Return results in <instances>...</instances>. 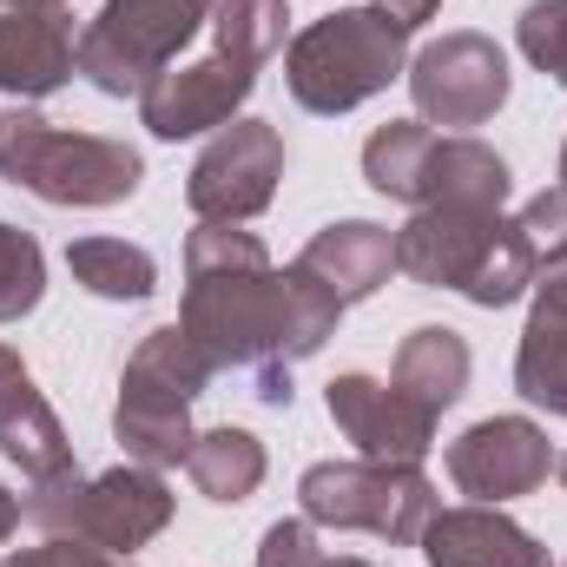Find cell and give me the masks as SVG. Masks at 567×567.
<instances>
[{"label": "cell", "instance_id": "cell-1", "mask_svg": "<svg viewBox=\"0 0 567 567\" xmlns=\"http://www.w3.org/2000/svg\"><path fill=\"white\" fill-rule=\"evenodd\" d=\"M185 337L212 357V370H271L317 357L343 303L303 265H271L258 231L238 225H192L185 238Z\"/></svg>", "mask_w": 567, "mask_h": 567}, {"label": "cell", "instance_id": "cell-2", "mask_svg": "<svg viewBox=\"0 0 567 567\" xmlns=\"http://www.w3.org/2000/svg\"><path fill=\"white\" fill-rule=\"evenodd\" d=\"M0 178L33 192L40 205L106 212V205H126L145 185V158L126 140L66 133L33 106H7L0 113Z\"/></svg>", "mask_w": 567, "mask_h": 567}, {"label": "cell", "instance_id": "cell-3", "mask_svg": "<svg viewBox=\"0 0 567 567\" xmlns=\"http://www.w3.org/2000/svg\"><path fill=\"white\" fill-rule=\"evenodd\" d=\"M403 73H410V33L390 27L377 7H337L284 47V86L317 120L357 113Z\"/></svg>", "mask_w": 567, "mask_h": 567}, {"label": "cell", "instance_id": "cell-4", "mask_svg": "<svg viewBox=\"0 0 567 567\" xmlns=\"http://www.w3.org/2000/svg\"><path fill=\"white\" fill-rule=\"evenodd\" d=\"M172 508L178 495L165 488L158 468L140 462H120L106 475H86V468H66L40 488H27L20 515L40 528V535H60V542H86V548H106V555H140L145 542H158L172 528Z\"/></svg>", "mask_w": 567, "mask_h": 567}, {"label": "cell", "instance_id": "cell-5", "mask_svg": "<svg viewBox=\"0 0 567 567\" xmlns=\"http://www.w3.org/2000/svg\"><path fill=\"white\" fill-rule=\"evenodd\" d=\"M435 482L416 462H310L297 482V515L330 535H377L390 548H416L435 522Z\"/></svg>", "mask_w": 567, "mask_h": 567}, {"label": "cell", "instance_id": "cell-6", "mask_svg": "<svg viewBox=\"0 0 567 567\" xmlns=\"http://www.w3.org/2000/svg\"><path fill=\"white\" fill-rule=\"evenodd\" d=\"M212 7L218 0H106L80 33V73L106 100H140L212 27Z\"/></svg>", "mask_w": 567, "mask_h": 567}, {"label": "cell", "instance_id": "cell-7", "mask_svg": "<svg viewBox=\"0 0 567 567\" xmlns=\"http://www.w3.org/2000/svg\"><path fill=\"white\" fill-rule=\"evenodd\" d=\"M284 178V133L271 120L238 113L231 126H218L205 152L185 172V205L198 225H245L258 212H271Z\"/></svg>", "mask_w": 567, "mask_h": 567}, {"label": "cell", "instance_id": "cell-8", "mask_svg": "<svg viewBox=\"0 0 567 567\" xmlns=\"http://www.w3.org/2000/svg\"><path fill=\"white\" fill-rule=\"evenodd\" d=\"M410 100L423 126H449V133H475L508 106V53L488 33H442L423 53H410Z\"/></svg>", "mask_w": 567, "mask_h": 567}, {"label": "cell", "instance_id": "cell-9", "mask_svg": "<svg viewBox=\"0 0 567 567\" xmlns=\"http://www.w3.org/2000/svg\"><path fill=\"white\" fill-rule=\"evenodd\" d=\"M548 475H555V449L535 416H488L449 442V482L468 502L502 508L515 495H535Z\"/></svg>", "mask_w": 567, "mask_h": 567}, {"label": "cell", "instance_id": "cell-10", "mask_svg": "<svg viewBox=\"0 0 567 567\" xmlns=\"http://www.w3.org/2000/svg\"><path fill=\"white\" fill-rule=\"evenodd\" d=\"M258 86V66L231 60V53H205V60H185V66H165L152 86L140 93V126L152 140H198V133H218L238 120V106L251 100Z\"/></svg>", "mask_w": 567, "mask_h": 567}, {"label": "cell", "instance_id": "cell-11", "mask_svg": "<svg viewBox=\"0 0 567 567\" xmlns=\"http://www.w3.org/2000/svg\"><path fill=\"white\" fill-rule=\"evenodd\" d=\"M323 410H330L337 435L363 462H416V468H423V455L435 449V423H442V416H429L423 403H410L396 383H377L363 370L337 377L323 390Z\"/></svg>", "mask_w": 567, "mask_h": 567}, {"label": "cell", "instance_id": "cell-12", "mask_svg": "<svg viewBox=\"0 0 567 567\" xmlns=\"http://www.w3.org/2000/svg\"><path fill=\"white\" fill-rule=\"evenodd\" d=\"M80 73L73 7L47 0H0V93L7 100H53Z\"/></svg>", "mask_w": 567, "mask_h": 567}, {"label": "cell", "instance_id": "cell-13", "mask_svg": "<svg viewBox=\"0 0 567 567\" xmlns=\"http://www.w3.org/2000/svg\"><path fill=\"white\" fill-rule=\"evenodd\" d=\"M502 212L488 205H416L410 225L396 231V271L416 278L423 290H462L468 265L495 238Z\"/></svg>", "mask_w": 567, "mask_h": 567}, {"label": "cell", "instance_id": "cell-14", "mask_svg": "<svg viewBox=\"0 0 567 567\" xmlns=\"http://www.w3.org/2000/svg\"><path fill=\"white\" fill-rule=\"evenodd\" d=\"M423 561L429 567H555L548 548L502 508L488 502H462V508H435L423 528Z\"/></svg>", "mask_w": 567, "mask_h": 567}, {"label": "cell", "instance_id": "cell-15", "mask_svg": "<svg viewBox=\"0 0 567 567\" xmlns=\"http://www.w3.org/2000/svg\"><path fill=\"white\" fill-rule=\"evenodd\" d=\"M297 265L323 284V290H337V303L350 310V303L377 297L383 284L396 278V231L377 225V218H337V225H323L297 251Z\"/></svg>", "mask_w": 567, "mask_h": 567}, {"label": "cell", "instance_id": "cell-16", "mask_svg": "<svg viewBox=\"0 0 567 567\" xmlns=\"http://www.w3.org/2000/svg\"><path fill=\"white\" fill-rule=\"evenodd\" d=\"M212 357L185 337V323H158L145 330L140 350L126 357V377H120V396L126 403H172V410H192L212 383Z\"/></svg>", "mask_w": 567, "mask_h": 567}, {"label": "cell", "instance_id": "cell-17", "mask_svg": "<svg viewBox=\"0 0 567 567\" xmlns=\"http://www.w3.org/2000/svg\"><path fill=\"white\" fill-rule=\"evenodd\" d=\"M468 370H475V357H468V337H462V330H449V323H416V330L396 343L390 383H396L410 403H423L429 416H442V410H455V403L468 396Z\"/></svg>", "mask_w": 567, "mask_h": 567}, {"label": "cell", "instance_id": "cell-18", "mask_svg": "<svg viewBox=\"0 0 567 567\" xmlns=\"http://www.w3.org/2000/svg\"><path fill=\"white\" fill-rule=\"evenodd\" d=\"M435 152H442V133L423 126V120H390L363 140V178L396 198V205H429V185H435Z\"/></svg>", "mask_w": 567, "mask_h": 567}, {"label": "cell", "instance_id": "cell-19", "mask_svg": "<svg viewBox=\"0 0 567 567\" xmlns=\"http://www.w3.org/2000/svg\"><path fill=\"white\" fill-rule=\"evenodd\" d=\"M265 468H271L265 442H258L251 429H231V423L198 429V435H192V455H185L192 488H198L205 502H218V508L251 502V495H258V482H265Z\"/></svg>", "mask_w": 567, "mask_h": 567}, {"label": "cell", "instance_id": "cell-20", "mask_svg": "<svg viewBox=\"0 0 567 567\" xmlns=\"http://www.w3.org/2000/svg\"><path fill=\"white\" fill-rule=\"evenodd\" d=\"M66 271H73V284H86L106 303H145L158 290L152 251L145 245H126V238H73L66 245Z\"/></svg>", "mask_w": 567, "mask_h": 567}, {"label": "cell", "instance_id": "cell-21", "mask_svg": "<svg viewBox=\"0 0 567 567\" xmlns=\"http://www.w3.org/2000/svg\"><path fill=\"white\" fill-rule=\"evenodd\" d=\"M192 435H198L192 410H172V403H126L120 396V410H113V442L140 468H185Z\"/></svg>", "mask_w": 567, "mask_h": 567}, {"label": "cell", "instance_id": "cell-22", "mask_svg": "<svg viewBox=\"0 0 567 567\" xmlns=\"http://www.w3.org/2000/svg\"><path fill=\"white\" fill-rule=\"evenodd\" d=\"M515 390L535 410L567 423V317L528 310V330H522V350H515Z\"/></svg>", "mask_w": 567, "mask_h": 567}, {"label": "cell", "instance_id": "cell-23", "mask_svg": "<svg viewBox=\"0 0 567 567\" xmlns=\"http://www.w3.org/2000/svg\"><path fill=\"white\" fill-rule=\"evenodd\" d=\"M542 278V258L528 251V238L515 231V218H502L495 225V238L482 245V258L468 265V278H462V297L475 303V310H502V303H515V297H528Z\"/></svg>", "mask_w": 567, "mask_h": 567}, {"label": "cell", "instance_id": "cell-24", "mask_svg": "<svg viewBox=\"0 0 567 567\" xmlns=\"http://www.w3.org/2000/svg\"><path fill=\"white\" fill-rule=\"evenodd\" d=\"M284 27H290V0H218L212 7V47L258 73H265V60H278Z\"/></svg>", "mask_w": 567, "mask_h": 567}, {"label": "cell", "instance_id": "cell-25", "mask_svg": "<svg viewBox=\"0 0 567 567\" xmlns=\"http://www.w3.org/2000/svg\"><path fill=\"white\" fill-rule=\"evenodd\" d=\"M0 455L27 475V488H40V482H53V475H66V468H80L73 462V442H66V429L53 416V403H40V410H27L20 423L0 435Z\"/></svg>", "mask_w": 567, "mask_h": 567}, {"label": "cell", "instance_id": "cell-26", "mask_svg": "<svg viewBox=\"0 0 567 567\" xmlns=\"http://www.w3.org/2000/svg\"><path fill=\"white\" fill-rule=\"evenodd\" d=\"M40 297H47V251H40V238L0 218V323L33 317Z\"/></svg>", "mask_w": 567, "mask_h": 567}, {"label": "cell", "instance_id": "cell-27", "mask_svg": "<svg viewBox=\"0 0 567 567\" xmlns=\"http://www.w3.org/2000/svg\"><path fill=\"white\" fill-rule=\"evenodd\" d=\"M515 47L535 73L567 86V0H528L522 20H515Z\"/></svg>", "mask_w": 567, "mask_h": 567}, {"label": "cell", "instance_id": "cell-28", "mask_svg": "<svg viewBox=\"0 0 567 567\" xmlns=\"http://www.w3.org/2000/svg\"><path fill=\"white\" fill-rule=\"evenodd\" d=\"M515 231L528 238V251H535L542 265L567 258V185H548V192H535V198L515 212Z\"/></svg>", "mask_w": 567, "mask_h": 567}, {"label": "cell", "instance_id": "cell-29", "mask_svg": "<svg viewBox=\"0 0 567 567\" xmlns=\"http://www.w3.org/2000/svg\"><path fill=\"white\" fill-rule=\"evenodd\" d=\"M258 567H323V548H317V528L303 515H284L265 528L258 542Z\"/></svg>", "mask_w": 567, "mask_h": 567}, {"label": "cell", "instance_id": "cell-30", "mask_svg": "<svg viewBox=\"0 0 567 567\" xmlns=\"http://www.w3.org/2000/svg\"><path fill=\"white\" fill-rule=\"evenodd\" d=\"M0 567H140V561L106 555V548H86V542H60V535H47L40 548H13Z\"/></svg>", "mask_w": 567, "mask_h": 567}, {"label": "cell", "instance_id": "cell-31", "mask_svg": "<svg viewBox=\"0 0 567 567\" xmlns=\"http://www.w3.org/2000/svg\"><path fill=\"white\" fill-rule=\"evenodd\" d=\"M40 403H47V396L33 390V370L20 363V350H13V343H0V435L20 423L27 410H40Z\"/></svg>", "mask_w": 567, "mask_h": 567}, {"label": "cell", "instance_id": "cell-32", "mask_svg": "<svg viewBox=\"0 0 567 567\" xmlns=\"http://www.w3.org/2000/svg\"><path fill=\"white\" fill-rule=\"evenodd\" d=\"M535 310H548V317H567V258L542 265V278H535Z\"/></svg>", "mask_w": 567, "mask_h": 567}, {"label": "cell", "instance_id": "cell-33", "mask_svg": "<svg viewBox=\"0 0 567 567\" xmlns=\"http://www.w3.org/2000/svg\"><path fill=\"white\" fill-rule=\"evenodd\" d=\"M370 7H377V13H383L390 27H403V33H416L423 20H435V7H442V0H370Z\"/></svg>", "mask_w": 567, "mask_h": 567}, {"label": "cell", "instance_id": "cell-34", "mask_svg": "<svg viewBox=\"0 0 567 567\" xmlns=\"http://www.w3.org/2000/svg\"><path fill=\"white\" fill-rule=\"evenodd\" d=\"M20 522H27V515H20V495H13V488H0V542H7Z\"/></svg>", "mask_w": 567, "mask_h": 567}, {"label": "cell", "instance_id": "cell-35", "mask_svg": "<svg viewBox=\"0 0 567 567\" xmlns=\"http://www.w3.org/2000/svg\"><path fill=\"white\" fill-rule=\"evenodd\" d=\"M323 567H377V561H363V555H323Z\"/></svg>", "mask_w": 567, "mask_h": 567}, {"label": "cell", "instance_id": "cell-36", "mask_svg": "<svg viewBox=\"0 0 567 567\" xmlns=\"http://www.w3.org/2000/svg\"><path fill=\"white\" fill-rule=\"evenodd\" d=\"M561 185H567V140H561Z\"/></svg>", "mask_w": 567, "mask_h": 567}, {"label": "cell", "instance_id": "cell-37", "mask_svg": "<svg viewBox=\"0 0 567 567\" xmlns=\"http://www.w3.org/2000/svg\"><path fill=\"white\" fill-rule=\"evenodd\" d=\"M555 475H561V482H567V455H561V462H555Z\"/></svg>", "mask_w": 567, "mask_h": 567}, {"label": "cell", "instance_id": "cell-38", "mask_svg": "<svg viewBox=\"0 0 567 567\" xmlns=\"http://www.w3.org/2000/svg\"><path fill=\"white\" fill-rule=\"evenodd\" d=\"M47 7H66V0H47Z\"/></svg>", "mask_w": 567, "mask_h": 567}]
</instances>
